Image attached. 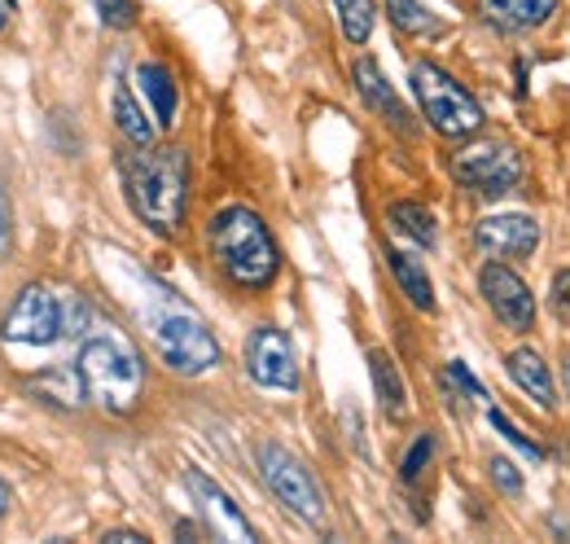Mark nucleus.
Segmentation results:
<instances>
[{
  "mask_svg": "<svg viewBox=\"0 0 570 544\" xmlns=\"http://www.w3.org/2000/svg\"><path fill=\"white\" fill-rule=\"evenodd\" d=\"M124 185L141 224L176 233L189 211V154L180 145H141V154L124 163Z\"/></svg>",
  "mask_w": 570,
  "mask_h": 544,
  "instance_id": "f257e3e1",
  "label": "nucleus"
},
{
  "mask_svg": "<svg viewBox=\"0 0 570 544\" xmlns=\"http://www.w3.org/2000/svg\"><path fill=\"white\" fill-rule=\"evenodd\" d=\"M212 255L219 272L242 290H264L282 269V251L250 206H224L212 220Z\"/></svg>",
  "mask_w": 570,
  "mask_h": 544,
  "instance_id": "f03ea898",
  "label": "nucleus"
},
{
  "mask_svg": "<svg viewBox=\"0 0 570 544\" xmlns=\"http://www.w3.org/2000/svg\"><path fill=\"white\" fill-rule=\"evenodd\" d=\"M83 391L92 405H101L106 412L124 417L132 412L145 391V365L141 351L124 339L119 330H97L79 342V360H75Z\"/></svg>",
  "mask_w": 570,
  "mask_h": 544,
  "instance_id": "7ed1b4c3",
  "label": "nucleus"
},
{
  "mask_svg": "<svg viewBox=\"0 0 570 544\" xmlns=\"http://www.w3.org/2000/svg\"><path fill=\"white\" fill-rule=\"evenodd\" d=\"M149 339H154L163 365L171 373L198 378V373H207V369L219 365V342L207 330V321L194 308H185L171 290H163L158 303L149 308Z\"/></svg>",
  "mask_w": 570,
  "mask_h": 544,
  "instance_id": "20e7f679",
  "label": "nucleus"
},
{
  "mask_svg": "<svg viewBox=\"0 0 570 544\" xmlns=\"http://www.w3.org/2000/svg\"><path fill=\"white\" fill-rule=\"evenodd\" d=\"M409 79H413V97L422 106V119L439 136H474L483 128V106L470 97L465 84H456L443 67L417 62Z\"/></svg>",
  "mask_w": 570,
  "mask_h": 544,
  "instance_id": "39448f33",
  "label": "nucleus"
},
{
  "mask_svg": "<svg viewBox=\"0 0 570 544\" xmlns=\"http://www.w3.org/2000/svg\"><path fill=\"white\" fill-rule=\"evenodd\" d=\"M259 475L294 518L312 527L325 523V492L294 453H285L282 444H259Z\"/></svg>",
  "mask_w": 570,
  "mask_h": 544,
  "instance_id": "423d86ee",
  "label": "nucleus"
},
{
  "mask_svg": "<svg viewBox=\"0 0 570 544\" xmlns=\"http://www.w3.org/2000/svg\"><path fill=\"white\" fill-rule=\"evenodd\" d=\"M452 176L461 190L470 194H483V198H504L522 185L527 176V163L513 145L504 140H483V145H470L452 158Z\"/></svg>",
  "mask_w": 570,
  "mask_h": 544,
  "instance_id": "0eeeda50",
  "label": "nucleus"
},
{
  "mask_svg": "<svg viewBox=\"0 0 570 544\" xmlns=\"http://www.w3.org/2000/svg\"><path fill=\"white\" fill-rule=\"evenodd\" d=\"M0 334L9 342H22V347H49V342L67 339V321H62V294L45 281L27 285L13 308L4 312V326Z\"/></svg>",
  "mask_w": 570,
  "mask_h": 544,
  "instance_id": "6e6552de",
  "label": "nucleus"
},
{
  "mask_svg": "<svg viewBox=\"0 0 570 544\" xmlns=\"http://www.w3.org/2000/svg\"><path fill=\"white\" fill-rule=\"evenodd\" d=\"M246 373L268 391H294L298 387V360L294 342L277 326H259L246 339Z\"/></svg>",
  "mask_w": 570,
  "mask_h": 544,
  "instance_id": "1a4fd4ad",
  "label": "nucleus"
},
{
  "mask_svg": "<svg viewBox=\"0 0 570 544\" xmlns=\"http://www.w3.org/2000/svg\"><path fill=\"white\" fill-rule=\"evenodd\" d=\"M479 290H483L488 308L497 312V321L504 326V330L527 334V330L535 326V294L527 290V281L509 269V264L492 260L488 269L479 272Z\"/></svg>",
  "mask_w": 570,
  "mask_h": 544,
  "instance_id": "9d476101",
  "label": "nucleus"
},
{
  "mask_svg": "<svg viewBox=\"0 0 570 544\" xmlns=\"http://www.w3.org/2000/svg\"><path fill=\"white\" fill-rule=\"evenodd\" d=\"M474 246L488 255V260H531L535 246H540V224L531 215H488L479 220L474 229Z\"/></svg>",
  "mask_w": 570,
  "mask_h": 544,
  "instance_id": "9b49d317",
  "label": "nucleus"
},
{
  "mask_svg": "<svg viewBox=\"0 0 570 544\" xmlns=\"http://www.w3.org/2000/svg\"><path fill=\"white\" fill-rule=\"evenodd\" d=\"M185 483H189V492H194V501H198V514L207 518V532H212V536H219V541H242V544L259 541L255 527L246 523V514L233 505V496H228L215 478H207L203 470H189Z\"/></svg>",
  "mask_w": 570,
  "mask_h": 544,
  "instance_id": "f8f14e48",
  "label": "nucleus"
},
{
  "mask_svg": "<svg viewBox=\"0 0 570 544\" xmlns=\"http://www.w3.org/2000/svg\"><path fill=\"white\" fill-rule=\"evenodd\" d=\"M356 93H360V101L386 124V128H395L400 136H413L417 133V119L409 115V106L400 101V93L386 84V75H382V67L373 62V58H360L356 62Z\"/></svg>",
  "mask_w": 570,
  "mask_h": 544,
  "instance_id": "ddd939ff",
  "label": "nucleus"
},
{
  "mask_svg": "<svg viewBox=\"0 0 570 544\" xmlns=\"http://www.w3.org/2000/svg\"><path fill=\"white\" fill-rule=\"evenodd\" d=\"M479 13L504 36H522L544 27L558 13V0H479Z\"/></svg>",
  "mask_w": 570,
  "mask_h": 544,
  "instance_id": "4468645a",
  "label": "nucleus"
},
{
  "mask_svg": "<svg viewBox=\"0 0 570 544\" xmlns=\"http://www.w3.org/2000/svg\"><path fill=\"white\" fill-rule=\"evenodd\" d=\"M504 369H509V378L535 400L540 408H553L558 405V387H553V369L544 365V356L540 351H531V347H518V351H509L504 356Z\"/></svg>",
  "mask_w": 570,
  "mask_h": 544,
  "instance_id": "2eb2a0df",
  "label": "nucleus"
},
{
  "mask_svg": "<svg viewBox=\"0 0 570 544\" xmlns=\"http://www.w3.org/2000/svg\"><path fill=\"white\" fill-rule=\"evenodd\" d=\"M137 84H141L145 101L154 110V124L158 128H171L176 124V110H180V88H176L171 70L163 67V62H141L137 67Z\"/></svg>",
  "mask_w": 570,
  "mask_h": 544,
  "instance_id": "dca6fc26",
  "label": "nucleus"
},
{
  "mask_svg": "<svg viewBox=\"0 0 570 544\" xmlns=\"http://www.w3.org/2000/svg\"><path fill=\"white\" fill-rule=\"evenodd\" d=\"M368 373H373V391H377V405L391 421H404L409 417V387L395 369V360L386 351H373L368 356Z\"/></svg>",
  "mask_w": 570,
  "mask_h": 544,
  "instance_id": "f3484780",
  "label": "nucleus"
},
{
  "mask_svg": "<svg viewBox=\"0 0 570 544\" xmlns=\"http://www.w3.org/2000/svg\"><path fill=\"white\" fill-rule=\"evenodd\" d=\"M27 391H31L36 400L58 405V408H79L83 400H88L83 378H79V369H75V365L49 369V373H40V378H27Z\"/></svg>",
  "mask_w": 570,
  "mask_h": 544,
  "instance_id": "a211bd4d",
  "label": "nucleus"
},
{
  "mask_svg": "<svg viewBox=\"0 0 570 544\" xmlns=\"http://www.w3.org/2000/svg\"><path fill=\"white\" fill-rule=\"evenodd\" d=\"M386 264H391V276L400 281V290L409 294V303L417 308V312H434V285H430L426 269H422V260L417 255H409V251H386Z\"/></svg>",
  "mask_w": 570,
  "mask_h": 544,
  "instance_id": "6ab92c4d",
  "label": "nucleus"
},
{
  "mask_svg": "<svg viewBox=\"0 0 570 544\" xmlns=\"http://www.w3.org/2000/svg\"><path fill=\"white\" fill-rule=\"evenodd\" d=\"M386 224L400 237H409L413 246H422V251H430L439 242V224H434V215L422 203H391L386 206Z\"/></svg>",
  "mask_w": 570,
  "mask_h": 544,
  "instance_id": "aec40b11",
  "label": "nucleus"
},
{
  "mask_svg": "<svg viewBox=\"0 0 570 544\" xmlns=\"http://www.w3.org/2000/svg\"><path fill=\"white\" fill-rule=\"evenodd\" d=\"M115 124H119V133L128 136L132 145H154V119L141 110V101L132 97V88L128 84H119L115 88Z\"/></svg>",
  "mask_w": 570,
  "mask_h": 544,
  "instance_id": "412c9836",
  "label": "nucleus"
},
{
  "mask_svg": "<svg viewBox=\"0 0 570 544\" xmlns=\"http://www.w3.org/2000/svg\"><path fill=\"white\" fill-rule=\"evenodd\" d=\"M386 13L404 36H439L443 31V22L430 13L422 0H386Z\"/></svg>",
  "mask_w": 570,
  "mask_h": 544,
  "instance_id": "4be33fe9",
  "label": "nucleus"
},
{
  "mask_svg": "<svg viewBox=\"0 0 570 544\" xmlns=\"http://www.w3.org/2000/svg\"><path fill=\"white\" fill-rule=\"evenodd\" d=\"M334 9H338V22H343V36L352 45H364L373 36V18H377L373 0H334Z\"/></svg>",
  "mask_w": 570,
  "mask_h": 544,
  "instance_id": "5701e85b",
  "label": "nucleus"
},
{
  "mask_svg": "<svg viewBox=\"0 0 570 544\" xmlns=\"http://www.w3.org/2000/svg\"><path fill=\"white\" fill-rule=\"evenodd\" d=\"M434 462V435H417V444L404 453V462H400V478L404 483H417V478L426 475V466Z\"/></svg>",
  "mask_w": 570,
  "mask_h": 544,
  "instance_id": "b1692460",
  "label": "nucleus"
},
{
  "mask_svg": "<svg viewBox=\"0 0 570 544\" xmlns=\"http://www.w3.org/2000/svg\"><path fill=\"white\" fill-rule=\"evenodd\" d=\"M92 9H97V18H101L106 27H115V31H128V27L137 22V4H132V0H92Z\"/></svg>",
  "mask_w": 570,
  "mask_h": 544,
  "instance_id": "393cba45",
  "label": "nucleus"
},
{
  "mask_svg": "<svg viewBox=\"0 0 570 544\" xmlns=\"http://www.w3.org/2000/svg\"><path fill=\"white\" fill-rule=\"evenodd\" d=\"M488 417H492V426H497L500 435H504V439H509V444H513L522 457H531V462H540V457H544V448H540V444H531V439H527V435H522V430H518V426H513V421H509L500 408H492Z\"/></svg>",
  "mask_w": 570,
  "mask_h": 544,
  "instance_id": "a878e982",
  "label": "nucleus"
},
{
  "mask_svg": "<svg viewBox=\"0 0 570 544\" xmlns=\"http://www.w3.org/2000/svg\"><path fill=\"white\" fill-rule=\"evenodd\" d=\"M62 321H67V339H79V334L88 330V321H92L88 299H79V294H62Z\"/></svg>",
  "mask_w": 570,
  "mask_h": 544,
  "instance_id": "bb28decb",
  "label": "nucleus"
},
{
  "mask_svg": "<svg viewBox=\"0 0 570 544\" xmlns=\"http://www.w3.org/2000/svg\"><path fill=\"white\" fill-rule=\"evenodd\" d=\"M549 308H553V317L570 330V269L553 272V281H549Z\"/></svg>",
  "mask_w": 570,
  "mask_h": 544,
  "instance_id": "cd10ccee",
  "label": "nucleus"
},
{
  "mask_svg": "<svg viewBox=\"0 0 570 544\" xmlns=\"http://www.w3.org/2000/svg\"><path fill=\"white\" fill-rule=\"evenodd\" d=\"M488 466H492V483H497L504 496H522V475H518V466L509 457H492Z\"/></svg>",
  "mask_w": 570,
  "mask_h": 544,
  "instance_id": "c85d7f7f",
  "label": "nucleus"
},
{
  "mask_svg": "<svg viewBox=\"0 0 570 544\" xmlns=\"http://www.w3.org/2000/svg\"><path fill=\"white\" fill-rule=\"evenodd\" d=\"M448 378H452L456 387H465L474 400H488V387H483V382H479V378H474V373H470L461 360H452V365H448Z\"/></svg>",
  "mask_w": 570,
  "mask_h": 544,
  "instance_id": "c756f323",
  "label": "nucleus"
},
{
  "mask_svg": "<svg viewBox=\"0 0 570 544\" xmlns=\"http://www.w3.org/2000/svg\"><path fill=\"white\" fill-rule=\"evenodd\" d=\"M101 541L106 544H145V536L141 532H128V527H115V532H106Z\"/></svg>",
  "mask_w": 570,
  "mask_h": 544,
  "instance_id": "7c9ffc66",
  "label": "nucleus"
},
{
  "mask_svg": "<svg viewBox=\"0 0 570 544\" xmlns=\"http://www.w3.org/2000/svg\"><path fill=\"white\" fill-rule=\"evenodd\" d=\"M176 536H180V541H198V536H203V532H198V527H194V523H176Z\"/></svg>",
  "mask_w": 570,
  "mask_h": 544,
  "instance_id": "2f4dec72",
  "label": "nucleus"
},
{
  "mask_svg": "<svg viewBox=\"0 0 570 544\" xmlns=\"http://www.w3.org/2000/svg\"><path fill=\"white\" fill-rule=\"evenodd\" d=\"M9 501H13V492H9V483H4V478H0V518H4V514H9Z\"/></svg>",
  "mask_w": 570,
  "mask_h": 544,
  "instance_id": "473e14b6",
  "label": "nucleus"
},
{
  "mask_svg": "<svg viewBox=\"0 0 570 544\" xmlns=\"http://www.w3.org/2000/svg\"><path fill=\"white\" fill-rule=\"evenodd\" d=\"M13 9H18V4H13V0H0V31H4V27H9V13H13Z\"/></svg>",
  "mask_w": 570,
  "mask_h": 544,
  "instance_id": "72a5a7b5",
  "label": "nucleus"
},
{
  "mask_svg": "<svg viewBox=\"0 0 570 544\" xmlns=\"http://www.w3.org/2000/svg\"><path fill=\"white\" fill-rule=\"evenodd\" d=\"M4 229H9V224H4V211H0V242H4Z\"/></svg>",
  "mask_w": 570,
  "mask_h": 544,
  "instance_id": "f704fd0d",
  "label": "nucleus"
},
{
  "mask_svg": "<svg viewBox=\"0 0 570 544\" xmlns=\"http://www.w3.org/2000/svg\"><path fill=\"white\" fill-rule=\"evenodd\" d=\"M567 396H570V360H567Z\"/></svg>",
  "mask_w": 570,
  "mask_h": 544,
  "instance_id": "c9c22d12",
  "label": "nucleus"
}]
</instances>
